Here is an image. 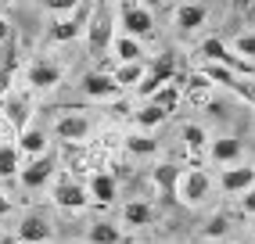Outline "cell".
I'll return each mask as SVG.
<instances>
[{
  "instance_id": "cell-1",
  "label": "cell",
  "mask_w": 255,
  "mask_h": 244,
  "mask_svg": "<svg viewBox=\"0 0 255 244\" xmlns=\"http://www.w3.org/2000/svg\"><path fill=\"white\" fill-rule=\"evenodd\" d=\"M115 18H112V11L108 4H94V14H90V22H87V47H90V58H105L112 43H115Z\"/></svg>"
},
{
  "instance_id": "cell-2",
  "label": "cell",
  "mask_w": 255,
  "mask_h": 244,
  "mask_svg": "<svg viewBox=\"0 0 255 244\" xmlns=\"http://www.w3.org/2000/svg\"><path fill=\"white\" fill-rule=\"evenodd\" d=\"M115 25H123V36H133V40H140V43L155 36V14H151L147 7H140L137 0H123Z\"/></svg>"
},
{
  "instance_id": "cell-3",
  "label": "cell",
  "mask_w": 255,
  "mask_h": 244,
  "mask_svg": "<svg viewBox=\"0 0 255 244\" xmlns=\"http://www.w3.org/2000/svg\"><path fill=\"white\" fill-rule=\"evenodd\" d=\"M50 201H54L58 208H65V212H83V208L90 205L87 183H79L76 176H69V172H61V169H58L54 190H50Z\"/></svg>"
},
{
  "instance_id": "cell-4",
  "label": "cell",
  "mask_w": 255,
  "mask_h": 244,
  "mask_svg": "<svg viewBox=\"0 0 255 244\" xmlns=\"http://www.w3.org/2000/svg\"><path fill=\"white\" fill-rule=\"evenodd\" d=\"M212 194V176L205 169H183V176H180V187H176V201H183V205H201Z\"/></svg>"
},
{
  "instance_id": "cell-5",
  "label": "cell",
  "mask_w": 255,
  "mask_h": 244,
  "mask_svg": "<svg viewBox=\"0 0 255 244\" xmlns=\"http://www.w3.org/2000/svg\"><path fill=\"white\" fill-rule=\"evenodd\" d=\"M198 54L205 58V61H212V65H223V68H230V72H237V76H252V65H248L245 58H237L234 50H230L223 40H219V36H209V40H201Z\"/></svg>"
},
{
  "instance_id": "cell-6",
  "label": "cell",
  "mask_w": 255,
  "mask_h": 244,
  "mask_svg": "<svg viewBox=\"0 0 255 244\" xmlns=\"http://www.w3.org/2000/svg\"><path fill=\"white\" fill-rule=\"evenodd\" d=\"M54 176H58V158H54L50 151L40 154V158L22 162V172H18V180H22L25 190H40V187H47Z\"/></svg>"
},
{
  "instance_id": "cell-7",
  "label": "cell",
  "mask_w": 255,
  "mask_h": 244,
  "mask_svg": "<svg viewBox=\"0 0 255 244\" xmlns=\"http://www.w3.org/2000/svg\"><path fill=\"white\" fill-rule=\"evenodd\" d=\"M61 76H65V68L58 61L40 58V61H32L25 68V86H29L32 94H43V90H54V86L61 83Z\"/></svg>"
},
{
  "instance_id": "cell-8",
  "label": "cell",
  "mask_w": 255,
  "mask_h": 244,
  "mask_svg": "<svg viewBox=\"0 0 255 244\" xmlns=\"http://www.w3.org/2000/svg\"><path fill=\"white\" fill-rule=\"evenodd\" d=\"M54 136L65 144V147H76V144H83L90 136V119L83 115V112H65V115H58L54 119Z\"/></svg>"
},
{
  "instance_id": "cell-9",
  "label": "cell",
  "mask_w": 255,
  "mask_h": 244,
  "mask_svg": "<svg viewBox=\"0 0 255 244\" xmlns=\"http://www.w3.org/2000/svg\"><path fill=\"white\" fill-rule=\"evenodd\" d=\"M79 90H83V97L105 101V104H112V101L123 97V86L112 79V72H87V76L79 79Z\"/></svg>"
},
{
  "instance_id": "cell-10",
  "label": "cell",
  "mask_w": 255,
  "mask_h": 244,
  "mask_svg": "<svg viewBox=\"0 0 255 244\" xmlns=\"http://www.w3.org/2000/svg\"><path fill=\"white\" fill-rule=\"evenodd\" d=\"M50 237H54V226H50V219L40 216V212L22 216L18 226H14V241L18 244H47Z\"/></svg>"
},
{
  "instance_id": "cell-11",
  "label": "cell",
  "mask_w": 255,
  "mask_h": 244,
  "mask_svg": "<svg viewBox=\"0 0 255 244\" xmlns=\"http://www.w3.org/2000/svg\"><path fill=\"white\" fill-rule=\"evenodd\" d=\"M0 104H4V119H7V126L14 129V136H18L25 126H32V122H29L32 119V97L29 94H22V97L18 94H7Z\"/></svg>"
},
{
  "instance_id": "cell-12",
  "label": "cell",
  "mask_w": 255,
  "mask_h": 244,
  "mask_svg": "<svg viewBox=\"0 0 255 244\" xmlns=\"http://www.w3.org/2000/svg\"><path fill=\"white\" fill-rule=\"evenodd\" d=\"M219 187L223 194H245L255 187V165H227L219 172Z\"/></svg>"
},
{
  "instance_id": "cell-13",
  "label": "cell",
  "mask_w": 255,
  "mask_h": 244,
  "mask_svg": "<svg viewBox=\"0 0 255 244\" xmlns=\"http://www.w3.org/2000/svg\"><path fill=\"white\" fill-rule=\"evenodd\" d=\"M180 136H183V147H187V154H191V162H194V169H201V158L209 154V129L205 126H198V122H187V126L180 129Z\"/></svg>"
},
{
  "instance_id": "cell-14",
  "label": "cell",
  "mask_w": 255,
  "mask_h": 244,
  "mask_svg": "<svg viewBox=\"0 0 255 244\" xmlns=\"http://www.w3.org/2000/svg\"><path fill=\"white\" fill-rule=\"evenodd\" d=\"M87 194H90V205H112L119 198V183H115L112 172L97 169V172H90V180H87Z\"/></svg>"
},
{
  "instance_id": "cell-15",
  "label": "cell",
  "mask_w": 255,
  "mask_h": 244,
  "mask_svg": "<svg viewBox=\"0 0 255 244\" xmlns=\"http://www.w3.org/2000/svg\"><path fill=\"white\" fill-rule=\"evenodd\" d=\"M241 154H245V144L237 140V136H216V140H209V158L216 165H241Z\"/></svg>"
},
{
  "instance_id": "cell-16",
  "label": "cell",
  "mask_w": 255,
  "mask_h": 244,
  "mask_svg": "<svg viewBox=\"0 0 255 244\" xmlns=\"http://www.w3.org/2000/svg\"><path fill=\"white\" fill-rule=\"evenodd\" d=\"M14 147H18V154L29 162V158H40V154H47V133L40 126H25L18 136H14Z\"/></svg>"
},
{
  "instance_id": "cell-17",
  "label": "cell",
  "mask_w": 255,
  "mask_h": 244,
  "mask_svg": "<svg viewBox=\"0 0 255 244\" xmlns=\"http://www.w3.org/2000/svg\"><path fill=\"white\" fill-rule=\"evenodd\" d=\"M180 176H183V169L176 162H158L155 169H151V183H155L165 198H176V187H180Z\"/></svg>"
},
{
  "instance_id": "cell-18",
  "label": "cell",
  "mask_w": 255,
  "mask_h": 244,
  "mask_svg": "<svg viewBox=\"0 0 255 244\" xmlns=\"http://www.w3.org/2000/svg\"><path fill=\"white\" fill-rule=\"evenodd\" d=\"M205 18H209L205 4H180V7L173 11V25H176L180 32H198L201 25H205Z\"/></svg>"
},
{
  "instance_id": "cell-19",
  "label": "cell",
  "mask_w": 255,
  "mask_h": 244,
  "mask_svg": "<svg viewBox=\"0 0 255 244\" xmlns=\"http://www.w3.org/2000/svg\"><path fill=\"white\" fill-rule=\"evenodd\" d=\"M155 223V205L151 201H129L123 205V226H133V230H144V226Z\"/></svg>"
},
{
  "instance_id": "cell-20",
  "label": "cell",
  "mask_w": 255,
  "mask_h": 244,
  "mask_svg": "<svg viewBox=\"0 0 255 244\" xmlns=\"http://www.w3.org/2000/svg\"><path fill=\"white\" fill-rule=\"evenodd\" d=\"M123 151L129 154V158H155V154H158V140L140 129V133L123 136Z\"/></svg>"
},
{
  "instance_id": "cell-21",
  "label": "cell",
  "mask_w": 255,
  "mask_h": 244,
  "mask_svg": "<svg viewBox=\"0 0 255 244\" xmlns=\"http://www.w3.org/2000/svg\"><path fill=\"white\" fill-rule=\"evenodd\" d=\"M123 226H115L112 219H97L87 230V244H123Z\"/></svg>"
},
{
  "instance_id": "cell-22",
  "label": "cell",
  "mask_w": 255,
  "mask_h": 244,
  "mask_svg": "<svg viewBox=\"0 0 255 244\" xmlns=\"http://www.w3.org/2000/svg\"><path fill=\"white\" fill-rule=\"evenodd\" d=\"M112 54L119 65H129V61H144V43L140 40H133V36H123L119 32L115 43H112Z\"/></svg>"
},
{
  "instance_id": "cell-23",
  "label": "cell",
  "mask_w": 255,
  "mask_h": 244,
  "mask_svg": "<svg viewBox=\"0 0 255 244\" xmlns=\"http://www.w3.org/2000/svg\"><path fill=\"white\" fill-rule=\"evenodd\" d=\"M144 76H147V61H129V65H115V68H112V79L123 86V90L137 86Z\"/></svg>"
},
{
  "instance_id": "cell-24",
  "label": "cell",
  "mask_w": 255,
  "mask_h": 244,
  "mask_svg": "<svg viewBox=\"0 0 255 244\" xmlns=\"http://www.w3.org/2000/svg\"><path fill=\"white\" fill-rule=\"evenodd\" d=\"M147 101H151V104H158V108H162L165 115H173V112L180 108V101H183V90H180V83L173 79V83H165L162 90H155Z\"/></svg>"
},
{
  "instance_id": "cell-25",
  "label": "cell",
  "mask_w": 255,
  "mask_h": 244,
  "mask_svg": "<svg viewBox=\"0 0 255 244\" xmlns=\"http://www.w3.org/2000/svg\"><path fill=\"white\" fill-rule=\"evenodd\" d=\"M18 172H22V154H18V147H14L11 140L0 144V180H18Z\"/></svg>"
},
{
  "instance_id": "cell-26",
  "label": "cell",
  "mask_w": 255,
  "mask_h": 244,
  "mask_svg": "<svg viewBox=\"0 0 255 244\" xmlns=\"http://www.w3.org/2000/svg\"><path fill=\"white\" fill-rule=\"evenodd\" d=\"M147 76L155 79V83H162V86L173 83V79H176V54H169V50H165V54H158L155 61H151Z\"/></svg>"
},
{
  "instance_id": "cell-27",
  "label": "cell",
  "mask_w": 255,
  "mask_h": 244,
  "mask_svg": "<svg viewBox=\"0 0 255 244\" xmlns=\"http://www.w3.org/2000/svg\"><path fill=\"white\" fill-rule=\"evenodd\" d=\"M133 119H137V126L144 129V133H151V129H155V126H162V122L169 119L162 108H158V104H151V101H144L140 104V108L137 112H133Z\"/></svg>"
},
{
  "instance_id": "cell-28",
  "label": "cell",
  "mask_w": 255,
  "mask_h": 244,
  "mask_svg": "<svg viewBox=\"0 0 255 244\" xmlns=\"http://www.w3.org/2000/svg\"><path fill=\"white\" fill-rule=\"evenodd\" d=\"M230 50H234L237 58H245L248 65H255V32H237L234 43H230Z\"/></svg>"
},
{
  "instance_id": "cell-29",
  "label": "cell",
  "mask_w": 255,
  "mask_h": 244,
  "mask_svg": "<svg viewBox=\"0 0 255 244\" xmlns=\"http://www.w3.org/2000/svg\"><path fill=\"white\" fill-rule=\"evenodd\" d=\"M230 94H237L245 104H252V108H255V79H252V76H237V79L230 83Z\"/></svg>"
},
{
  "instance_id": "cell-30",
  "label": "cell",
  "mask_w": 255,
  "mask_h": 244,
  "mask_svg": "<svg viewBox=\"0 0 255 244\" xmlns=\"http://www.w3.org/2000/svg\"><path fill=\"white\" fill-rule=\"evenodd\" d=\"M227 230H230V219H227V216H212V219L205 223V237H209V241L227 237Z\"/></svg>"
},
{
  "instance_id": "cell-31",
  "label": "cell",
  "mask_w": 255,
  "mask_h": 244,
  "mask_svg": "<svg viewBox=\"0 0 255 244\" xmlns=\"http://www.w3.org/2000/svg\"><path fill=\"white\" fill-rule=\"evenodd\" d=\"M209 90H212V83L201 76V72H194V76H191V90H187V94H191L194 101H205V97H209Z\"/></svg>"
},
{
  "instance_id": "cell-32",
  "label": "cell",
  "mask_w": 255,
  "mask_h": 244,
  "mask_svg": "<svg viewBox=\"0 0 255 244\" xmlns=\"http://www.w3.org/2000/svg\"><path fill=\"white\" fill-rule=\"evenodd\" d=\"M79 4H83V0H43V7L50 14H58V18H61V14H72Z\"/></svg>"
},
{
  "instance_id": "cell-33",
  "label": "cell",
  "mask_w": 255,
  "mask_h": 244,
  "mask_svg": "<svg viewBox=\"0 0 255 244\" xmlns=\"http://www.w3.org/2000/svg\"><path fill=\"white\" fill-rule=\"evenodd\" d=\"M11 86H14V65H0V101L11 94Z\"/></svg>"
},
{
  "instance_id": "cell-34",
  "label": "cell",
  "mask_w": 255,
  "mask_h": 244,
  "mask_svg": "<svg viewBox=\"0 0 255 244\" xmlns=\"http://www.w3.org/2000/svg\"><path fill=\"white\" fill-rule=\"evenodd\" d=\"M241 212H245V216H255V187L241 194Z\"/></svg>"
},
{
  "instance_id": "cell-35",
  "label": "cell",
  "mask_w": 255,
  "mask_h": 244,
  "mask_svg": "<svg viewBox=\"0 0 255 244\" xmlns=\"http://www.w3.org/2000/svg\"><path fill=\"white\" fill-rule=\"evenodd\" d=\"M11 212H14V201L4 194V190H0V219H4V216H11Z\"/></svg>"
},
{
  "instance_id": "cell-36",
  "label": "cell",
  "mask_w": 255,
  "mask_h": 244,
  "mask_svg": "<svg viewBox=\"0 0 255 244\" xmlns=\"http://www.w3.org/2000/svg\"><path fill=\"white\" fill-rule=\"evenodd\" d=\"M7 36H11V25L4 22V14H0V40H7Z\"/></svg>"
},
{
  "instance_id": "cell-37",
  "label": "cell",
  "mask_w": 255,
  "mask_h": 244,
  "mask_svg": "<svg viewBox=\"0 0 255 244\" xmlns=\"http://www.w3.org/2000/svg\"><path fill=\"white\" fill-rule=\"evenodd\" d=\"M137 4H140V7H147V11H151V7H158V4H162V0H137Z\"/></svg>"
},
{
  "instance_id": "cell-38",
  "label": "cell",
  "mask_w": 255,
  "mask_h": 244,
  "mask_svg": "<svg viewBox=\"0 0 255 244\" xmlns=\"http://www.w3.org/2000/svg\"><path fill=\"white\" fill-rule=\"evenodd\" d=\"M94 4H123V0H94Z\"/></svg>"
},
{
  "instance_id": "cell-39",
  "label": "cell",
  "mask_w": 255,
  "mask_h": 244,
  "mask_svg": "<svg viewBox=\"0 0 255 244\" xmlns=\"http://www.w3.org/2000/svg\"><path fill=\"white\" fill-rule=\"evenodd\" d=\"M252 237H255V216H252Z\"/></svg>"
},
{
  "instance_id": "cell-40",
  "label": "cell",
  "mask_w": 255,
  "mask_h": 244,
  "mask_svg": "<svg viewBox=\"0 0 255 244\" xmlns=\"http://www.w3.org/2000/svg\"><path fill=\"white\" fill-rule=\"evenodd\" d=\"M0 244H11V241H0Z\"/></svg>"
},
{
  "instance_id": "cell-41",
  "label": "cell",
  "mask_w": 255,
  "mask_h": 244,
  "mask_svg": "<svg viewBox=\"0 0 255 244\" xmlns=\"http://www.w3.org/2000/svg\"><path fill=\"white\" fill-rule=\"evenodd\" d=\"M241 244H248V241H241Z\"/></svg>"
}]
</instances>
